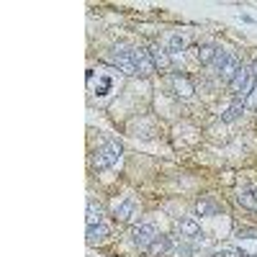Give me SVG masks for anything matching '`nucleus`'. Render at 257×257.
Returning a JSON list of instances; mask_svg holds the SVG:
<instances>
[{"label":"nucleus","mask_w":257,"mask_h":257,"mask_svg":"<svg viewBox=\"0 0 257 257\" xmlns=\"http://www.w3.org/2000/svg\"><path fill=\"white\" fill-rule=\"evenodd\" d=\"M257 88V64H247L239 67V72L234 75V80L229 82V90L234 98H249V93Z\"/></svg>","instance_id":"1"},{"label":"nucleus","mask_w":257,"mask_h":257,"mask_svg":"<svg viewBox=\"0 0 257 257\" xmlns=\"http://www.w3.org/2000/svg\"><path fill=\"white\" fill-rule=\"evenodd\" d=\"M118 157H121V142L108 139L93 152V167L95 170H111L118 162Z\"/></svg>","instance_id":"2"},{"label":"nucleus","mask_w":257,"mask_h":257,"mask_svg":"<svg viewBox=\"0 0 257 257\" xmlns=\"http://www.w3.org/2000/svg\"><path fill=\"white\" fill-rule=\"evenodd\" d=\"M111 62L116 64L123 75H132V77L139 75V72H137V47H132V44H118V47H113Z\"/></svg>","instance_id":"3"},{"label":"nucleus","mask_w":257,"mask_h":257,"mask_svg":"<svg viewBox=\"0 0 257 257\" xmlns=\"http://www.w3.org/2000/svg\"><path fill=\"white\" fill-rule=\"evenodd\" d=\"M211 67L216 70L219 80L231 82V80H234V75L239 72V59H237V54H231V52H221V49H219V54H216V59H213Z\"/></svg>","instance_id":"4"},{"label":"nucleus","mask_w":257,"mask_h":257,"mask_svg":"<svg viewBox=\"0 0 257 257\" xmlns=\"http://www.w3.org/2000/svg\"><path fill=\"white\" fill-rule=\"evenodd\" d=\"M157 237H160V234H157L155 224H139V226L132 229V244L139 247V249H144V252L149 249V244H152Z\"/></svg>","instance_id":"5"},{"label":"nucleus","mask_w":257,"mask_h":257,"mask_svg":"<svg viewBox=\"0 0 257 257\" xmlns=\"http://www.w3.org/2000/svg\"><path fill=\"white\" fill-rule=\"evenodd\" d=\"M137 72H139V77H149L155 72L152 54H149L147 49H139V47H137Z\"/></svg>","instance_id":"6"},{"label":"nucleus","mask_w":257,"mask_h":257,"mask_svg":"<svg viewBox=\"0 0 257 257\" xmlns=\"http://www.w3.org/2000/svg\"><path fill=\"white\" fill-rule=\"evenodd\" d=\"M134 213H137V201H134V198H123L121 203L113 206V216H116L118 221H128Z\"/></svg>","instance_id":"7"},{"label":"nucleus","mask_w":257,"mask_h":257,"mask_svg":"<svg viewBox=\"0 0 257 257\" xmlns=\"http://www.w3.org/2000/svg\"><path fill=\"white\" fill-rule=\"evenodd\" d=\"M170 249H173V239H170V237H162V234H160V237H157L152 244H149L147 254H149V257H162V254H167Z\"/></svg>","instance_id":"8"},{"label":"nucleus","mask_w":257,"mask_h":257,"mask_svg":"<svg viewBox=\"0 0 257 257\" xmlns=\"http://www.w3.org/2000/svg\"><path fill=\"white\" fill-rule=\"evenodd\" d=\"M178 231L183 234V237H188V239H193V242H196L198 237H201V226L196 224V221H193V219H180L178 221Z\"/></svg>","instance_id":"9"},{"label":"nucleus","mask_w":257,"mask_h":257,"mask_svg":"<svg viewBox=\"0 0 257 257\" xmlns=\"http://www.w3.org/2000/svg\"><path fill=\"white\" fill-rule=\"evenodd\" d=\"M108 231H111V229H108V224H105V221L88 226V242H90V244H95V242L105 239V237H108Z\"/></svg>","instance_id":"10"},{"label":"nucleus","mask_w":257,"mask_h":257,"mask_svg":"<svg viewBox=\"0 0 257 257\" xmlns=\"http://www.w3.org/2000/svg\"><path fill=\"white\" fill-rule=\"evenodd\" d=\"M244 108H247V105H244L242 100H234V103L229 105V108H226V111L221 113V121H224V123H231V121H237V118H239V116L244 113Z\"/></svg>","instance_id":"11"},{"label":"nucleus","mask_w":257,"mask_h":257,"mask_svg":"<svg viewBox=\"0 0 257 257\" xmlns=\"http://www.w3.org/2000/svg\"><path fill=\"white\" fill-rule=\"evenodd\" d=\"M149 54H152L155 67H160V70H167V67H170V54H167V49H162V47H152V49H149Z\"/></svg>","instance_id":"12"},{"label":"nucleus","mask_w":257,"mask_h":257,"mask_svg":"<svg viewBox=\"0 0 257 257\" xmlns=\"http://www.w3.org/2000/svg\"><path fill=\"white\" fill-rule=\"evenodd\" d=\"M196 211L201 213V216H216V213H219V203L213 201V198H201L198 206H196Z\"/></svg>","instance_id":"13"},{"label":"nucleus","mask_w":257,"mask_h":257,"mask_svg":"<svg viewBox=\"0 0 257 257\" xmlns=\"http://www.w3.org/2000/svg\"><path fill=\"white\" fill-rule=\"evenodd\" d=\"M173 85H175V90L180 93V95H193V85H190V80L185 77V75H173Z\"/></svg>","instance_id":"14"},{"label":"nucleus","mask_w":257,"mask_h":257,"mask_svg":"<svg viewBox=\"0 0 257 257\" xmlns=\"http://www.w3.org/2000/svg\"><path fill=\"white\" fill-rule=\"evenodd\" d=\"M237 203L244 206V208H249V211H257V193H252V190H239Z\"/></svg>","instance_id":"15"},{"label":"nucleus","mask_w":257,"mask_h":257,"mask_svg":"<svg viewBox=\"0 0 257 257\" xmlns=\"http://www.w3.org/2000/svg\"><path fill=\"white\" fill-rule=\"evenodd\" d=\"M103 221V208H100V203H95L93 198L88 201V226H93V224H100Z\"/></svg>","instance_id":"16"},{"label":"nucleus","mask_w":257,"mask_h":257,"mask_svg":"<svg viewBox=\"0 0 257 257\" xmlns=\"http://www.w3.org/2000/svg\"><path fill=\"white\" fill-rule=\"evenodd\" d=\"M216 54H219V49L213 47V44H203V47L198 49V62H201V64H213Z\"/></svg>","instance_id":"17"},{"label":"nucleus","mask_w":257,"mask_h":257,"mask_svg":"<svg viewBox=\"0 0 257 257\" xmlns=\"http://www.w3.org/2000/svg\"><path fill=\"white\" fill-rule=\"evenodd\" d=\"M183 49H185V39H183L180 34L170 36V41H167V52H170V54H180Z\"/></svg>","instance_id":"18"},{"label":"nucleus","mask_w":257,"mask_h":257,"mask_svg":"<svg viewBox=\"0 0 257 257\" xmlns=\"http://www.w3.org/2000/svg\"><path fill=\"white\" fill-rule=\"evenodd\" d=\"M113 88V80L111 77H100L98 80V85H95V95L98 98H103V95H108V90Z\"/></svg>","instance_id":"19"},{"label":"nucleus","mask_w":257,"mask_h":257,"mask_svg":"<svg viewBox=\"0 0 257 257\" xmlns=\"http://www.w3.org/2000/svg\"><path fill=\"white\" fill-rule=\"evenodd\" d=\"M213 257H249L244 249H234V247H224V249H219Z\"/></svg>","instance_id":"20"},{"label":"nucleus","mask_w":257,"mask_h":257,"mask_svg":"<svg viewBox=\"0 0 257 257\" xmlns=\"http://www.w3.org/2000/svg\"><path fill=\"white\" fill-rule=\"evenodd\" d=\"M237 237H244V239H257V229H252V226H239V229H237Z\"/></svg>","instance_id":"21"},{"label":"nucleus","mask_w":257,"mask_h":257,"mask_svg":"<svg viewBox=\"0 0 257 257\" xmlns=\"http://www.w3.org/2000/svg\"><path fill=\"white\" fill-rule=\"evenodd\" d=\"M244 105H247V108H257V88L249 93V98H247V103H244Z\"/></svg>","instance_id":"22"},{"label":"nucleus","mask_w":257,"mask_h":257,"mask_svg":"<svg viewBox=\"0 0 257 257\" xmlns=\"http://www.w3.org/2000/svg\"><path fill=\"white\" fill-rule=\"evenodd\" d=\"M175 252H178V254H183V257H190V252H193V249H190L188 244H180V247H178Z\"/></svg>","instance_id":"23"},{"label":"nucleus","mask_w":257,"mask_h":257,"mask_svg":"<svg viewBox=\"0 0 257 257\" xmlns=\"http://www.w3.org/2000/svg\"><path fill=\"white\" fill-rule=\"evenodd\" d=\"M254 193H257V190H254Z\"/></svg>","instance_id":"24"}]
</instances>
